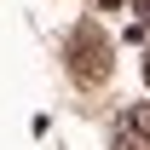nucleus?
Segmentation results:
<instances>
[{
    "mask_svg": "<svg viewBox=\"0 0 150 150\" xmlns=\"http://www.w3.org/2000/svg\"><path fill=\"white\" fill-rule=\"evenodd\" d=\"M110 64H115L110 58V35H104L98 23H81V29L69 35V75L81 81V87H98V81L110 75Z\"/></svg>",
    "mask_w": 150,
    "mask_h": 150,
    "instance_id": "1",
    "label": "nucleus"
},
{
    "mask_svg": "<svg viewBox=\"0 0 150 150\" xmlns=\"http://www.w3.org/2000/svg\"><path fill=\"white\" fill-rule=\"evenodd\" d=\"M110 150H150V104H133V110L115 115Z\"/></svg>",
    "mask_w": 150,
    "mask_h": 150,
    "instance_id": "2",
    "label": "nucleus"
},
{
    "mask_svg": "<svg viewBox=\"0 0 150 150\" xmlns=\"http://www.w3.org/2000/svg\"><path fill=\"white\" fill-rule=\"evenodd\" d=\"M133 12H139V18H144V23H150V0H133Z\"/></svg>",
    "mask_w": 150,
    "mask_h": 150,
    "instance_id": "3",
    "label": "nucleus"
},
{
    "mask_svg": "<svg viewBox=\"0 0 150 150\" xmlns=\"http://www.w3.org/2000/svg\"><path fill=\"white\" fill-rule=\"evenodd\" d=\"M144 81H150V52H144Z\"/></svg>",
    "mask_w": 150,
    "mask_h": 150,
    "instance_id": "4",
    "label": "nucleus"
}]
</instances>
